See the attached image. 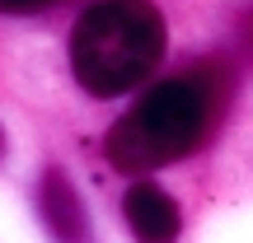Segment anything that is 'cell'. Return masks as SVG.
<instances>
[{"instance_id":"3","label":"cell","mask_w":253,"mask_h":243,"mask_svg":"<svg viewBox=\"0 0 253 243\" xmlns=\"http://www.w3.org/2000/svg\"><path fill=\"white\" fill-rule=\"evenodd\" d=\"M122 215L131 225V234L141 243H173L183 229V215L173 206V197L155 182H136L131 192L122 197Z\"/></svg>"},{"instance_id":"4","label":"cell","mask_w":253,"mask_h":243,"mask_svg":"<svg viewBox=\"0 0 253 243\" xmlns=\"http://www.w3.org/2000/svg\"><path fill=\"white\" fill-rule=\"evenodd\" d=\"M42 210H47V225H52L56 239H66V243L84 239V215H80V206H75L61 173H47L42 178Z\"/></svg>"},{"instance_id":"5","label":"cell","mask_w":253,"mask_h":243,"mask_svg":"<svg viewBox=\"0 0 253 243\" xmlns=\"http://www.w3.org/2000/svg\"><path fill=\"white\" fill-rule=\"evenodd\" d=\"M42 5H52V0H0V14H33Z\"/></svg>"},{"instance_id":"1","label":"cell","mask_w":253,"mask_h":243,"mask_svg":"<svg viewBox=\"0 0 253 243\" xmlns=\"http://www.w3.org/2000/svg\"><path fill=\"white\" fill-rule=\"evenodd\" d=\"M164 19L150 0H99L75 19L71 70L84 94L118 99L131 94L160 66Z\"/></svg>"},{"instance_id":"2","label":"cell","mask_w":253,"mask_h":243,"mask_svg":"<svg viewBox=\"0 0 253 243\" xmlns=\"http://www.w3.org/2000/svg\"><path fill=\"white\" fill-rule=\"evenodd\" d=\"M211 80H216L211 70H188L145 89L141 103L126 117H118V126L108 131V159L122 173H150L192 154L216 112Z\"/></svg>"},{"instance_id":"6","label":"cell","mask_w":253,"mask_h":243,"mask_svg":"<svg viewBox=\"0 0 253 243\" xmlns=\"http://www.w3.org/2000/svg\"><path fill=\"white\" fill-rule=\"evenodd\" d=\"M0 154H5V131H0Z\"/></svg>"}]
</instances>
